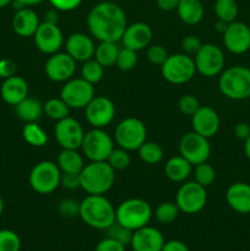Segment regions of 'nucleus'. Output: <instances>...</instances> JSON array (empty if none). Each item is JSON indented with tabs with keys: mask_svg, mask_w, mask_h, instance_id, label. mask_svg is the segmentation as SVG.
<instances>
[{
	"mask_svg": "<svg viewBox=\"0 0 250 251\" xmlns=\"http://www.w3.org/2000/svg\"><path fill=\"white\" fill-rule=\"evenodd\" d=\"M58 21H59V11L56 9H50L44 14V22L58 25Z\"/></svg>",
	"mask_w": 250,
	"mask_h": 251,
	"instance_id": "6e6d98bb",
	"label": "nucleus"
},
{
	"mask_svg": "<svg viewBox=\"0 0 250 251\" xmlns=\"http://www.w3.org/2000/svg\"><path fill=\"white\" fill-rule=\"evenodd\" d=\"M161 251H190L188 245L185 243L180 242V240H169V242L164 243L163 248Z\"/></svg>",
	"mask_w": 250,
	"mask_h": 251,
	"instance_id": "3c124183",
	"label": "nucleus"
},
{
	"mask_svg": "<svg viewBox=\"0 0 250 251\" xmlns=\"http://www.w3.org/2000/svg\"><path fill=\"white\" fill-rule=\"evenodd\" d=\"M69 110H70V108L61 98H50L43 104L44 114L49 119L55 120V122L69 117Z\"/></svg>",
	"mask_w": 250,
	"mask_h": 251,
	"instance_id": "72a5a7b5",
	"label": "nucleus"
},
{
	"mask_svg": "<svg viewBox=\"0 0 250 251\" xmlns=\"http://www.w3.org/2000/svg\"><path fill=\"white\" fill-rule=\"evenodd\" d=\"M2 100L10 105H16L28 96V83L21 76L14 75L5 78L0 88Z\"/></svg>",
	"mask_w": 250,
	"mask_h": 251,
	"instance_id": "393cba45",
	"label": "nucleus"
},
{
	"mask_svg": "<svg viewBox=\"0 0 250 251\" xmlns=\"http://www.w3.org/2000/svg\"><path fill=\"white\" fill-rule=\"evenodd\" d=\"M146 125L137 118H125L115 127V142L118 146L126 151H137L140 146L146 141Z\"/></svg>",
	"mask_w": 250,
	"mask_h": 251,
	"instance_id": "6e6552de",
	"label": "nucleus"
},
{
	"mask_svg": "<svg viewBox=\"0 0 250 251\" xmlns=\"http://www.w3.org/2000/svg\"><path fill=\"white\" fill-rule=\"evenodd\" d=\"M61 172L58 164L51 161H42L31 169L28 183L41 195H48L60 186Z\"/></svg>",
	"mask_w": 250,
	"mask_h": 251,
	"instance_id": "0eeeda50",
	"label": "nucleus"
},
{
	"mask_svg": "<svg viewBox=\"0 0 250 251\" xmlns=\"http://www.w3.org/2000/svg\"><path fill=\"white\" fill-rule=\"evenodd\" d=\"M196 71L206 77L220 75L225 69V58L223 50L212 43H202L200 50L194 56Z\"/></svg>",
	"mask_w": 250,
	"mask_h": 251,
	"instance_id": "f8f14e48",
	"label": "nucleus"
},
{
	"mask_svg": "<svg viewBox=\"0 0 250 251\" xmlns=\"http://www.w3.org/2000/svg\"><path fill=\"white\" fill-rule=\"evenodd\" d=\"M59 169L61 173L80 174L85 167L83 157L77 152V150H61L56 159Z\"/></svg>",
	"mask_w": 250,
	"mask_h": 251,
	"instance_id": "c85d7f7f",
	"label": "nucleus"
},
{
	"mask_svg": "<svg viewBox=\"0 0 250 251\" xmlns=\"http://www.w3.org/2000/svg\"><path fill=\"white\" fill-rule=\"evenodd\" d=\"M180 0H157V5L162 11H173L176 10Z\"/></svg>",
	"mask_w": 250,
	"mask_h": 251,
	"instance_id": "864d4df0",
	"label": "nucleus"
},
{
	"mask_svg": "<svg viewBox=\"0 0 250 251\" xmlns=\"http://www.w3.org/2000/svg\"><path fill=\"white\" fill-rule=\"evenodd\" d=\"M118 42H100L95 50L93 58L103 66V68H110L115 65L119 54L120 48L118 47Z\"/></svg>",
	"mask_w": 250,
	"mask_h": 251,
	"instance_id": "c756f323",
	"label": "nucleus"
},
{
	"mask_svg": "<svg viewBox=\"0 0 250 251\" xmlns=\"http://www.w3.org/2000/svg\"><path fill=\"white\" fill-rule=\"evenodd\" d=\"M146 55L150 63L153 64V65L161 66L167 60L169 54L164 47L159 46V44H152V46H149V48H147Z\"/></svg>",
	"mask_w": 250,
	"mask_h": 251,
	"instance_id": "79ce46f5",
	"label": "nucleus"
},
{
	"mask_svg": "<svg viewBox=\"0 0 250 251\" xmlns=\"http://www.w3.org/2000/svg\"><path fill=\"white\" fill-rule=\"evenodd\" d=\"M137 51L132 50V49L123 47L120 48L119 54H118V59L115 65L120 69L122 71H131L137 65Z\"/></svg>",
	"mask_w": 250,
	"mask_h": 251,
	"instance_id": "58836bf2",
	"label": "nucleus"
},
{
	"mask_svg": "<svg viewBox=\"0 0 250 251\" xmlns=\"http://www.w3.org/2000/svg\"><path fill=\"white\" fill-rule=\"evenodd\" d=\"M38 15L29 7L16 10L12 17V29L17 36L22 38L33 37L39 26Z\"/></svg>",
	"mask_w": 250,
	"mask_h": 251,
	"instance_id": "b1692460",
	"label": "nucleus"
},
{
	"mask_svg": "<svg viewBox=\"0 0 250 251\" xmlns=\"http://www.w3.org/2000/svg\"><path fill=\"white\" fill-rule=\"evenodd\" d=\"M152 208L142 199H127L115 208V221L132 232L149 225Z\"/></svg>",
	"mask_w": 250,
	"mask_h": 251,
	"instance_id": "39448f33",
	"label": "nucleus"
},
{
	"mask_svg": "<svg viewBox=\"0 0 250 251\" xmlns=\"http://www.w3.org/2000/svg\"><path fill=\"white\" fill-rule=\"evenodd\" d=\"M44 71L49 80L54 82H66L73 78L76 71V61L68 53L51 54L47 60Z\"/></svg>",
	"mask_w": 250,
	"mask_h": 251,
	"instance_id": "f3484780",
	"label": "nucleus"
},
{
	"mask_svg": "<svg viewBox=\"0 0 250 251\" xmlns=\"http://www.w3.org/2000/svg\"><path fill=\"white\" fill-rule=\"evenodd\" d=\"M126 26L125 11L113 1L98 2L87 15L88 31L100 42H119Z\"/></svg>",
	"mask_w": 250,
	"mask_h": 251,
	"instance_id": "f257e3e1",
	"label": "nucleus"
},
{
	"mask_svg": "<svg viewBox=\"0 0 250 251\" xmlns=\"http://www.w3.org/2000/svg\"><path fill=\"white\" fill-rule=\"evenodd\" d=\"M244 152L247 158L250 161V136L244 141Z\"/></svg>",
	"mask_w": 250,
	"mask_h": 251,
	"instance_id": "13d9d810",
	"label": "nucleus"
},
{
	"mask_svg": "<svg viewBox=\"0 0 250 251\" xmlns=\"http://www.w3.org/2000/svg\"><path fill=\"white\" fill-rule=\"evenodd\" d=\"M103 75H104V68L95 58L83 61L82 66H81V77L83 80L96 85L102 80Z\"/></svg>",
	"mask_w": 250,
	"mask_h": 251,
	"instance_id": "f704fd0d",
	"label": "nucleus"
},
{
	"mask_svg": "<svg viewBox=\"0 0 250 251\" xmlns=\"http://www.w3.org/2000/svg\"><path fill=\"white\" fill-rule=\"evenodd\" d=\"M78 216L88 227L105 230L115 222V208L104 195H87L80 202Z\"/></svg>",
	"mask_w": 250,
	"mask_h": 251,
	"instance_id": "f03ea898",
	"label": "nucleus"
},
{
	"mask_svg": "<svg viewBox=\"0 0 250 251\" xmlns=\"http://www.w3.org/2000/svg\"><path fill=\"white\" fill-rule=\"evenodd\" d=\"M60 185L66 190H76L81 188L80 174L73 173H61Z\"/></svg>",
	"mask_w": 250,
	"mask_h": 251,
	"instance_id": "49530a36",
	"label": "nucleus"
},
{
	"mask_svg": "<svg viewBox=\"0 0 250 251\" xmlns=\"http://www.w3.org/2000/svg\"><path fill=\"white\" fill-rule=\"evenodd\" d=\"M207 202L205 186L196 181H185L176 191L175 203L179 211L186 215H195L203 210Z\"/></svg>",
	"mask_w": 250,
	"mask_h": 251,
	"instance_id": "9d476101",
	"label": "nucleus"
},
{
	"mask_svg": "<svg viewBox=\"0 0 250 251\" xmlns=\"http://www.w3.org/2000/svg\"><path fill=\"white\" fill-rule=\"evenodd\" d=\"M220 117L213 108L203 105L200 107L194 115H191L193 131L206 139L215 136L220 130Z\"/></svg>",
	"mask_w": 250,
	"mask_h": 251,
	"instance_id": "6ab92c4d",
	"label": "nucleus"
},
{
	"mask_svg": "<svg viewBox=\"0 0 250 251\" xmlns=\"http://www.w3.org/2000/svg\"><path fill=\"white\" fill-rule=\"evenodd\" d=\"M105 233H107L108 238H112V239L117 240V242L122 243V244H124L126 247V245H130V243H131L132 233L134 232L115 221L112 226H109L105 229Z\"/></svg>",
	"mask_w": 250,
	"mask_h": 251,
	"instance_id": "ea45409f",
	"label": "nucleus"
},
{
	"mask_svg": "<svg viewBox=\"0 0 250 251\" xmlns=\"http://www.w3.org/2000/svg\"><path fill=\"white\" fill-rule=\"evenodd\" d=\"M66 53L77 63H83L95 56L96 46L93 39L82 32L70 34L65 42Z\"/></svg>",
	"mask_w": 250,
	"mask_h": 251,
	"instance_id": "412c9836",
	"label": "nucleus"
},
{
	"mask_svg": "<svg viewBox=\"0 0 250 251\" xmlns=\"http://www.w3.org/2000/svg\"><path fill=\"white\" fill-rule=\"evenodd\" d=\"M139 157L146 164H158L163 159V149L159 144L152 141H145L137 150Z\"/></svg>",
	"mask_w": 250,
	"mask_h": 251,
	"instance_id": "2f4dec72",
	"label": "nucleus"
},
{
	"mask_svg": "<svg viewBox=\"0 0 250 251\" xmlns=\"http://www.w3.org/2000/svg\"><path fill=\"white\" fill-rule=\"evenodd\" d=\"M179 153L193 166L207 162L211 154V145L208 139L196 134L195 131L184 135L179 142Z\"/></svg>",
	"mask_w": 250,
	"mask_h": 251,
	"instance_id": "ddd939ff",
	"label": "nucleus"
},
{
	"mask_svg": "<svg viewBox=\"0 0 250 251\" xmlns=\"http://www.w3.org/2000/svg\"><path fill=\"white\" fill-rule=\"evenodd\" d=\"M225 201L233 211L242 215L250 213V184L237 181L228 186Z\"/></svg>",
	"mask_w": 250,
	"mask_h": 251,
	"instance_id": "5701e85b",
	"label": "nucleus"
},
{
	"mask_svg": "<svg viewBox=\"0 0 250 251\" xmlns=\"http://www.w3.org/2000/svg\"><path fill=\"white\" fill-rule=\"evenodd\" d=\"M17 64L11 59H1L0 60V78H9L16 75Z\"/></svg>",
	"mask_w": 250,
	"mask_h": 251,
	"instance_id": "8fccbe9b",
	"label": "nucleus"
},
{
	"mask_svg": "<svg viewBox=\"0 0 250 251\" xmlns=\"http://www.w3.org/2000/svg\"><path fill=\"white\" fill-rule=\"evenodd\" d=\"M201 46H202V42L200 41V38L198 36H193V34L184 37L181 41L183 51L190 56H195V54L200 50Z\"/></svg>",
	"mask_w": 250,
	"mask_h": 251,
	"instance_id": "a18cd8bd",
	"label": "nucleus"
},
{
	"mask_svg": "<svg viewBox=\"0 0 250 251\" xmlns=\"http://www.w3.org/2000/svg\"><path fill=\"white\" fill-rule=\"evenodd\" d=\"M223 44L233 54H244L250 49V27L240 21L228 24L223 33Z\"/></svg>",
	"mask_w": 250,
	"mask_h": 251,
	"instance_id": "a211bd4d",
	"label": "nucleus"
},
{
	"mask_svg": "<svg viewBox=\"0 0 250 251\" xmlns=\"http://www.w3.org/2000/svg\"><path fill=\"white\" fill-rule=\"evenodd\" d=\"M22 136L27 144L33 147H43L48 142V135L37 122L26 123L22 129Z\"/></svg>",
	"mask_w": 250,
	"mask_h": 251,
	"instance_id": "7c9ffc66",
	"label": "nucleus"
},
{
	"mask_svg": "<svg viewBox=\"0 0 250 251\" xmlns=\"http://www.w3.org/2000/svg\"><path fill=\"white\" fill-rule=\"evenodd\" d=\"M81 150L90 162H104L114 150V140L103 129L93 127L85 132Z\"/></svg>",
	"mask_w": 250,
	"mask_h": 251,
	"instance_id": "1a4fd4ad",
	"label": "nucleus"
},
{
	"mask_svg": "<svg viewBox=\"0 0 250 251\" xmlns=\"http://www.w3.org/2000/svg\"><path fill=\"white\" fill-rule=\"evenodd\" d=\"M81 189L87 195H104L115 181V171L107 161L90 162L80 173Z\"/></svg>",
	"mask_w": 250,
	"mask_h": 251,
	"instance_id": "7ed1b4c3",
	"label": "nucleus"
},
{
	"mask_svg": "<svg viewBox=\"0 0 250 251\" xmlns=\"http://www.w3.org/2000/svg\"><path fill=\"white\" fill-rule=\"evenodd\" d=\"M37 49L44 54H55L64 44V36L58 25L41 22L33 36Z\"/></svg>",
	"mask_w": 250,
	"mask_h": 251,
	"instance_id": "dca6fc26",
	"label": "nucleus"
},
{
	"mask_svg": "<svg viewBox=\"0 0 250 251\" xmlns=\"http://www.w3.org/2000/svg\"><path fill=\"white\" fill-rule=\"evenodd\" d=\"M234 135L237 139L245 141L250 136V125L248 123H238L234 126Z\"/></svg>",
	"mask_w": 250,
	"mask_h": 251,
	"instance_id": "603ef678",
	"label": "nucleus"
},
{
	"mask_svg": "<svg viewBox=\"0 0 250 251\" xmlns=\"http://www.w3.org/2000/svg\"><path fill=\"white\" fill-rule=\"evenodd\" d=\"M12 1H14V0H0V9H2V7H6L7 5L11 4Z\"/></svg>",
	"mask_w": 250,
	"mask_h": 251,
	"instance_id": "bf43d9fd",
	"label": "nucleus"
},
{
	"mask_svg": "<svg viewBox=\"0 0 250 251\" xmlns=\"http://www.w3.org/2000/svg\"><path fill=\"white\" fill-rule=\"evenodd\" d=\"M176 12L184 24L198 25L202 21L205 9L201 0H180L176 6Z\"/></svg>",
	"mask_w": 250,
	"mask_h": 251,
	"instance_id": "bb28decb",
	"label": "nucleus"
},
{
	"mask_svg": "<svg viewBox=\"0 0 250 251\" xmlns=\"http://www.w3.org/2000/svg\"><path fill=\"white\" fill-rule=\"evenodd\" d=\"M85 114L87 122L93 127L103 129L113 122L115 117V105L112 100L105 96H95L86 105Z\"/></svg>",
	"mask_w": 250,
	"mask_h": 251,
	"instance_id": "2eb2a0df",
	"label": "nucleus"
},
{
	"mask_svg": "<svg viewBox=\"0 0 250 251\" xmlns=\"http://www.w3.org/2000/svg\"><path fill=\"white\" fill-rule=\"evenodd\" d=\"M213 9L217 19L227 24L235 21L239 14V7L235 0H216Z\"/></svg>",
	"mask_w": 250,
	"mask_h": 251,
	"instance_id": "473e14b6",
	"label": "nucleus"
},
{
	"mask_svg": "<svg viewBox=\"0 0 250 251\" xmlns=\"http://www.w3.org/2000/svg\"><path fill=\"white\" fill-rule=\"evenodd\" d=\"M43 0H14L11 4H14L15 9L20 10L24 9V7H28V6H34V5H38Z\"/></svg>",
	"mask_w": 250,
	"mask_h": 251,
	"instance_id": "5fc2aeb1",
	"label": "nucleus"
},
{
	"mask_svg": "<svg viewBox=\"0 0 250 251\" xmlns=\"http://www.w3.org/2000/svg\"><path fill=\"white\" fill-rule=\"evenodd\" d=\"M107 162L114 171H124V169L129 168L131 158H130L129 151L122 149V147H118V149L114 147L112 153L108 157Z\"/></svg>",
	"mask_w": 250,
	"mask_h": 251,
	"instance_id": "4c0bfd02",
	"label": "nucleus"
},
{
	"mask_svg": "<svg viewBox=\"0 0 250 251\" xmlns=\"http://www.w3.org/2000/svg\"><path fill=\"white\" fill-rule=\"evenodd\" d=\"M179 110H180L183 114L185 115H194L196 113V110L201 107L199 100L193 95H184L181 96L180 100L178 102Z\"/></svg>",
	"mask_w": 250,
	"mask_h": 251,
	"instance_id": "c03bdc74",
	"label": "nucleus"
},
{
	"mask_svg": "<svg viewBox=\"0 0 250 251\" xmlns=\"http://www.w3.org/2000/svg\"><path fill=\"white\" fill-rule=\"evenodd\" d=\"M164 243L163 234L147 225L132 233L130 247L134 251H161Z\"/></svg>",
	"mask_w": 250,
	"mask_h": 251,
	"instance_id": "aec40b11",
	"label": "nucleus"
},
{
	"mask_svg": "<svg viewBox=\"0 0 250 251\" xmlns=\"http://www.w3.org/2000/svg\"><path fill=\"white\" fill-rule=\"evenodd\" d=\"M95 251H125V245L112 238L105 237L98 243Z\"/></svg>",
	"mask_w": 250,
	"mask_h": 251,
	"instance_id": "de8ad7c7",
	"label": "nucleus"
},
{
	"mask_svg": "<svg viewBox=\"0 0 250 251\" xmlns=\"http://www.w3.org/2000/svg\"><path fill=\"white\" fill-rule=\"evenodd\" d=\"M54 135L61 149L78 150L82 145L85 131L77 120L71 117H66L56 122Z\"/></svg>",
	"mask_w": 250,
	"mask_h": 251,
	"instance_id": "4468645a",
	"label": "nucleus"
},
{
	"mask_svg": "<svg viewBox=\"0 0 250 251\" xmlns=\"http://www.w3.org/2000/svg\"><path fill=\"white\" fill-rule=\"evenodd\" d=\"M2 211H4V200H2L1 196H0V216H1Z\"/></svg>",
	"mask_w": 250,
	"mask_h": 251,
	"instance_id": "052dcab7",
	"label": "nucleus"
},
{
	"mask_svg": "<svg viewBox=\"0 0 250 251\" xmlns=\"http://www.w3.org/2000/svg\"><path fill=\"white\" fill-rule=\"evenodd\" d=\"M179 212L180 211H179L175 202L166 201V202H162L157 206L156 210H154V217L162 225H169L176 220Z\"/></svg>",
	"mask_w": 250,
	"mask_h": 251,
	"instance_id": "c9c22d12",
	"label": "nucleus"
},
{
	"mask_svg": "<svg viewBox=\"0 0 250 251\" xmlns=\"http://www.w3.org/2000/svg\"><path fill=\"white\" fill-rule=\"evenodd\" d=\"M161 73L167 82L172 85H184L195 76V61L193 56L185 53L172 54L161 65Z\"/></svg>",
	"mask_w": 250,
	"mask_h": 251,
	"instance_id": "423d86ee",
	"label": "nucleus"
},
{
	"mask_svg": "<svg viewBox=\"0 0 250 251\" xmlns=\"http://www.w3.org/2000/svg\"><path fill=\"white\" fill-rule=\"evenodd\" d=\"M194 176H195L196 183L207 188V186H210L211 184H213V181H215L216 171L211 164H208L207 162H203V163L195 166Z\"/></svg>",
	"mask_w": 250,
	"mask_h": 251,
	"instance_id": "e433bc0d",
	"label": "nucleus"
},
{
	"mask_svg": "<svg viewBox=\"0 0 250 251\" xmlns=\"http://www.w3.org/2000/svg\"><path fill=\"white\" fill-rule=\"evenodd\" d=\"M218 88L225 97L233 100L250 98V69L243 65H234L220 74Z\"/></svg>",
	"mask_w": 250,
	"mask_h": 251,
	"instance_id": "20e7f679",
	"label": "nucleus"
},
{
	"mask_svg": "<svg viewBox=\"0 0 250 251\" xmlns=\"http://www.w3.org/2000/svg\"><path fill=\"white\" fill-rule=\"evenodd\" d=\"M21 239L11 229H0V251H20Z\"/></svg>",
	"mask_w": 250,
	"mask_h": 251,
	"instance_id": "a19ab883",
	"label": "nucleus"
},
{
	"mask_svg": "<svg viewBox=\"0 0 250 251\" xmlns=\"http://www.w3.org/2000/svg\"><path fill=\"white\" fill-rule=\"evenodd\" d=\"M227 26L228 24L225 21H221V20H218L217 22H216V31L218 32V33H225V31L227 29Z\"/></svg>",
	"mask_w": 250,
	"mask_h": 251,
	"instance_id": "4d7b16f0",
	"label": "nucleus"
},
{
	"mask_svg": "<svg viewBox=\"0 0 250 251\" xmlns=\"http://www.w3.org/2000/svg\"><path fill=\"white\" fill-rule=\"evenodd\" d=\"M95 97V85L82 77L70 78L64 82L60 90V98L70 109H82Z\"/></svg>",
	"mask_w": 250,
	"mask_h": 251,
	"instance_id": "9b49d317",
	"label": "nucleus"
},
{
	"mask_svg": "<svg viewBox=\"0 0 250 251\" xmlns=\"http://www.w3.org/2000/svg\"><path fill=\"white\" fill-rule=\"evenodd\" d=\"M15 112L17 118L25 123H34L41 119L43 115V104L37 98L28 97L15 105Z\"/></svg>",
	"mask_w": 250,
	"mask_h": 251,
	"instance_id": "cd10ccee",
	"label": "nucleus"
},
{
	"mask_svg": "<svg viewBox=\"0 0 250 251\" xmlns=\"http://www.w3.org/2000/svg\"><path fill=\"white\" fill-rule=\"evenodd\" d=\"M193 172V164L189 163L184 157L174 156L164 164V174L174 183H184Z\"/></svg>",
	"mask_w": 250,
	"mask_h": 251,
	"instance_id": "a878e982",
	"label": "nucleus"
},
{
	"mask_svg": "<svg viewBox=\"0 0 250 251\" xmlns=\"http://www.w3.org/2000/svg\"><path fill=\"white\" fill-rule=\"evenodd\" d=\"M58 211L63 217L74 218L80 213V202L74 199H64L59 202Z\"/></svg>",
	"mask_w": 250,
	"mask_h": 251,
	"instance_id": "37998d69",
	"label": "nucleus"
},
{
	"mask_svg": "<svg viewBox=\"0 0 250 251\" xmlns=\"http://www.w3.org/2000/svg\"><path fill=\"white\" fill-rule=\"evenodd\" d=\"M49 2L58 11H73L80 6L82 0H49Z\"/></svg>",
	"mask_w": 250,
	"mask_h": 251,
	"instance_id": "09e8293b",
	"label": "nucleus"
},
{
	"mask_svg": "<svg viewBox=\"0 0 250 251\" xmlns=\"http://www.w3.org/2000/svg\"><path fill=\"white\" fill-rule=\"evenodd\" d=\"M152 29L145 22H135L127 25L122 37L123 47L132 49V50H142L150 46L152 41Z\"/></svg>",
	"mask_w": 250,
	"mask_h": 251,
	"instance_id": "4be33fe9",
	"label": "nucleus"
}]
</instances>
